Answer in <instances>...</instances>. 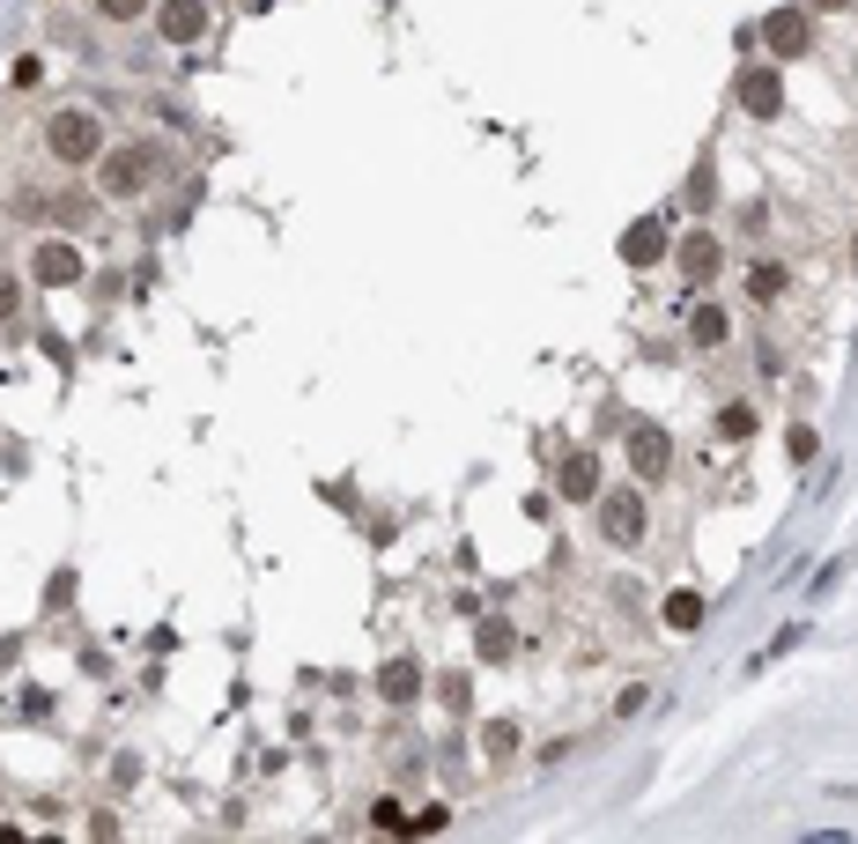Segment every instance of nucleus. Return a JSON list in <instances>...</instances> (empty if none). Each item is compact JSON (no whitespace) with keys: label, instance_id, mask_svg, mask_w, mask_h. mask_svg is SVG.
I'll return each instance as SVG.
<instances>
[{"label":"nucleus","instance_id":"obj_4","mask_svg":"<svg viewBox=\"0 0 858 844\" xmlns=\"http://www.w3.org/2000/svg\"><path fill=\"white\" fill-rule=\"evenodd\" d=\"M629 466H637L644 482H658V474L674 466V445H666V430H652V422H644V430L629 437Z\"/></svg>","mask_w":858,"mask_h":844},{"label":"nucleus","instance_id":"obj_1","mask_svg":"<svg viewBox=\"0 0 858 844\" xmlns=\"http://www.w3.org/2000/svg\"><path fill=\"white\" fill-rule=\"evenodd\" d=\"M44 141H52V156H60V164H89V156L104 149V119H97L89 104H67V112H52Z\"/></svg>","mask_w":858,"mask_h":844},{"label":"nucleus","instance_id":"obj_14","mask_svg":"<svg viewBox=\"0 0 858 844\" xmlns=\"http://www.w3.org/2000/svg\"><path fill=\"white\" fill-rule=\"evenodd\" d=\"M666 615H674V623H681V630H689L695 615H703V600H695V592H681V600H674V608H666Z\"/></svg>","mask_w":858,"mask_h":844},{"label":"nucleus","instance_id":"obj_5","mask_svg":"<svg viewBox=\"0 0 858 844\" xmlns=\"http://www.w3.org/2000/svg\"><path fill=\"white\" fill-rule=\"evenodd\" d=\"M207 30V8L201 0H164V38L170 44H193Z\"/></svg>","mask_w":858,"mask_h":844},{"label":"nucleus","instance_id":"obj_7","mask_svg":"<svg viewBox=\"0 0 858 844\" xmlns=\"http://www.w3.org/2000/svg\"><path fill=\"white\" fill-rule=\"evenodd\" d=\"M38 274H44V282H75V274H82V259L67 253V245H44V253H38Z\"/></svg>","mask_w":858,"mask_h":844},{"label":"nucleus","instance_id":"obj_2","mask_svg":"<svg viewBox=\"0 0 858 844\" xmlns=\"http://www.w3.org/2000/svg\"><path fill=\"white\" fill-rule=\"evenodd\" d=\"M156 186V149H104V201H133Z\"/></svg>","mask_w":858,"mask_h":844},{"label":"nucleus","instance_id":"obj_12","mask_svg":"<svg viewBox=\"0 0 858 844\" xmlns=\"http://www.w3.org/2000/svg\"><path fill=\"white\" fill-rule=\"evenodd\" d=\"M563 489H571V497H592V460H571V466H563Z\"/></svg>","mask_w":858,"mask_h":844},{"label":"nucleus","instance_id":"obj_16","mask_svg":"<svg viewBox=\"0 0 858 844\" xmlns=\"http://www.w3.org/2000/svg\"><path fill=\"white\" fill-rule=\"evenodd\" d=\"M8 311H15V282L0 274V319H8Z\"/></svg>","mask_w":858,"mask_h":844},{"label":"nucleus","instance_id":"obj_11","mask_svg":"<svg viewBox=\"0 0 858 844\" xmlns=\"http://www.w3.org/2000/svg\"><path fill=\"white\" fill-rule=\"evenodd\" d=\"M97 15L104 23H133V15H149V0H97Z\"/></svg>","mask_w":858,"mask_h":844},{"label":"nucleus","instance_id":"obj_8","mask_svg":"<svg viewBox=\"0 0 858 844\" xmlns=\"http://www.w3.org/2000/svg\"><path fill=\"white\" fill-rule=\"evenodd\" d=\"M740 97L755 104V119H770V112H777V75H763V67H755V75L740 82Z\"/></svg>","mask_w":858,"mask_h":844},{"label":"nucleus","instance_id":"obj_13","mask_svg":"<svg viewBox=\"0 0 858 844\" xmlns=\"http://www.w3.org/2000/svg\"><path fill=\"white\" fill-rule=\"evenodd\" d=\"M710 259H718V245H710V238H695V245H689V274H710Z\"/></svg>","mask_w":858,"mask_h":844},{"label":"nucleus","instance_id":"obj_9","mask_svg":"<svg viewBox=\"0 0 858 844\" xmlns=\"http://www.w3.org/2000/svg\"><path fill=\"white\" fill-rule=\"evenodd\" d=\"M733 334V319H726V304H703V311H695V341H703V348H718V341Z\"/></svg>","mask_w":858,"mask_h":844},{"label":"nucleus","instance_id":"obj_15","mask_svg":"<svg viewBox=\"0 0 858 844\" xmlns=\"http://www.w3.org/2000/svg\"><path fill=\"white\" fill-rule=\"evenodd\" d=\"M652 253H658V230H652V222H644V230L629 238V259H652Z\"/></svg>","mask_w":858,"mask_h":844},{"label":"nucleus","instance_id":"obj_3","mask_svg":"<svg viewBox=\"0 0 858 844\" xmlns=\"http://www.w3.org/2000/svg\"><path fill=\"white\" fill-rule=\"evenodd\" d=\"M600 519H607V541H622V549L644 541V497H637V489H607V497H600Z\"/></svg>","mask_w":858,"mask_h":844},{"label":"nucleus","instance_id":"obj_6","mask_svg":"<svg viewBox=\"0 0 858 844\" xmlns=\"http://www.w3.org/2000/svg\"><path fill=\"white\" fill-rule=\"evenodd\" d=\"M763 38H770L777 52H799V44H807V15H792V8H777L770 23H763Z\"/></svg>","mask_w":858,"mask_h":844},{"label":"nucleus","instance_id":"obj_10","mask_svg":"<svg viewBox=\"0 0 858 844\" xmlns=\"http://www.w3.org/2000/svg\"><path fill=\"white\" fill-rule=\"evenodd\" d=\"M784 290H792V282H784V267H755V296H763V304H777Z\"/></svg>","mask_w":858,"mask_h":844}]
</instances>
